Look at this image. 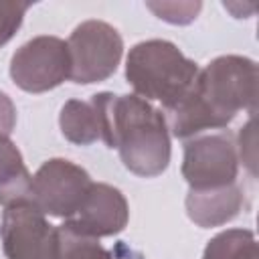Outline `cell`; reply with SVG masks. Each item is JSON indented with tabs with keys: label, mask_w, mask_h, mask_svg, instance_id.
<instances>
[{
	"label": "cell",
	"mask_w": 259,
	"mask_h": 259,
	"mask_svg": "<svg viewBox=\"0 0 259 259\" xmlns=\"http://www.w3.org/2000/svg\"><path fill=\"white\" fill-rule=\"evenodd\" d=\"M32 202V176L10 138H0V204Z\"/></svg>",
	"instance_id": "obj_11"
},
{
	"label": "cell",
	"mask_w": 259,
	"mask_h": 259,
	"mask_svg": "<svg viewBox=\"0 0 259 259\" xmlns=\"http://www.w3.org/2000/svg\"><path fill=\"white\" fill-rule=\"evenodd\" d=\"M99 113L101 142L117 150L123 166L142 178L160 176L170 164V132L162 109L127 93L101 91L91 97Z\"/></svg>",
	"instance_id": "obj_2"
},
{
	"label": "cell",
	"mask_w": 259,
	"mask_h": 259,
	"mask_svg": "<svg viewBox=\"0 0 259 259\" xmlns=\"http://www.w3.org/2000/svg\"><path fill=\"white\" fill-rule=\"evenodd\" d=\"M16 125V105L12 99L0 91V138H8Z\"/></svg>",
	"instance_id": "obj_18"
},
{
	"label": "cell",
	"mask_w": 259,
	"mask_h": 259,
	"mask_svg": "<svg viewBox=\"0 0 259 259\" xmlns=\"http://www.w3.org/2000/svg\"><path fill=\"white\" fill-rule=\"evenodd\" d=\"M198 71L200 67L192 59L164 38L134 45L125 59V81L132 85L134 95L162 103L164 111L192 91Z\"/></svg>",
	"instance_id": "obj_3"
},
{
	"label": "cell",
	"mask_w": 259,
	"mask_h": 259,
	"mask_svg": "<svg viewBox=\"0 0 259 259\" xmlns=\"http://www.w3.org/2000/svg\"><path fill=\"white\" fill-rule=\"evenodd\" d=\"M71 75L77 85H91L109 79L123 57V38L109 22L85 20L75 26L67 40Z\"/></svg>",
	"instance_id": "obj_4"
},
{
	"label": "cell",
	"mask_w": 259,
	"mask_h": 259,
	"mask_svg": "<svg viewBox=\"0 0 259 259\" xmlns=\"http://www.w3.org/2000/svg\"><path fill=\"white\" fill-rule=\"evenodd\" d=\"M130 206L123 192L105 182H93L79 210L65 223L89 237H113L127 227Z\"/></svg>",
	"instance_id": "obj_9"
},
{
	"label": "cell",
	"mask_w": 259,
	"mask_h": 259,
	"mask_svg": "<svg viewBox=\"0 0 259 259\" xmlns=\"http://www.w3.org/2000/svg\"><path fill=\"white\" fill-rule=\"evenodd\" d=\"M202 259H259L255 233L249 229L221 231L206 243Z\"/></svg>",
	"instance_id": "obj_13"
},
{
	"label": "cell",
	"mask_w": 259,
	"mask_h": 259,
	"mask_svg": "<svg viewBox=\"0 0 259 259\" xmlns=\"http://www.w3.org/2000/svg\"><path fill=\"white\" fill-rule=\"evenodd\" d=\"M255 115H251V119L241 127L239 132V142H237V154L239 160L245 162V166L249 168V172L255 176Z\"/></svg>",
	"instance_id": "obj_17"
},
{
	"label": "cell",
	"mask_w": 259,
	"mask_h": 259,
	"mask_svg": "<svg viewBox=\"0 0 259 259\" xmlns=\"http://www.w3.org/2000/svg\"><path fill=\"white\" fill-rule=\"evenodd\" d=\"M59 127L65 140L75 146H91L101 140L99 130V113L93 101L69 99L59 113Z\"/></svg>",
	"instance_id": "obj_12"
},
{
	"label": "cell",
	"mask_w": 259,
	"mask_h": 259,
	"mask_svg": "<svg viewBox=\"0 0 259 259\" xmlns=\"http://www.w3.org/2000/svg\"><path fill=\"white\" fill-rule=\"evenodd\" d=\"M257 63L241 55H221L198 71L192 91L168 111V132L178 140H190L198 134L227 130L243 109L257 111Z\"/></svg>",
	"instance_id": "obj_1"
},
{
	"label": "cell",
	"mask_w": 259,
	"mask_h": 259,
	"mask_svg": "<svg viewBox=\"0 0 259 259\" xmlns=\"http://www.w3.org/2000/svg\"><path fill=\"white\" fill-rule=\"evenodd\" d=\"M182 176L190 190L219 188L237 182L239 154L229 130L198 134L184 144Z\"/></svg>",
	"instance_id": "obj_5"
},
{
	"label": "cell",
	"mask_w": 259,
	"mask_h": 259,
	"mask_svg": "<svg viewBox=\"0 0 259 259\" xmlns=\"http://www.w3.org/2000/svg\"><path fill=\"white\" fill-rule=\"evenodd\" d=\"M184 206H186L188 219L196 227L212 229V227L227 225L243 210L245 192L237 182L219 186V188L188 190Z\"/></svg>",
	"instance_id": "obj_10"
},
{
	"label": "cell",
	"mask_w": 259,
	"mask_h": 259,
	"mask_svg": "<svg viewBox=\"0 0 259 259\" xmlns=\"http://www.w3.org/2000/svg\"><path fill=\"white\" fill-rule=\"evenodd\" d=\"M55 259H113L111 251H107L99 239L79 233L67 223L55 227Z\"/></svg>",
	"instance_id": "obj_14"
},
{
	"label": "cell",
	"mask_w": 259,
	"mask_h": 259,
	"mask_svg": "<svg viewBox=\"0 0 259 259\" xmlns=\"http://www.w3.org/2000/svg\"><path fill=\"white\" fill-rule=\"evenodd\" d=\"M146 8L152 10L164 22L184 26V24H190L192 20H196V16L202 10V2H198V0H194V2L192 0H178V2L162 0V2H146Z\"/></svg>",
	"instance_id": "obj_15"
},
{
	"label": "cell",
	"mask_w": 259,
	"mask_h": 259,
	"mask_svg": "<svg viewBox=\"0 0 259 259\" xmlns=\"http://www.w3.org/2000/svg\"><path fill=\"white\" fill-rule=\"evenodd\" d=\"M30 2L20 0H0V47H4L20 28Z\"/></svg>",
	"instance_id": "obj_16"
},
{
	"label": "cell",
	"mask_w": 259,
	"mask_h": 259,
	"mask_svg": "<svg viewBox=\"0 0 259 259\" xmlns=\"http://www.w3.org/2000/svg\"><path fill=\"white\" fill-rule=\"evenodd\" d=\"M0 243L6 259H55V227L32 202L4 206Z\"/></svg>",
	"instance_id": "obj_8"
},
{
	"label": "cell",
	"mask_w": 259,
	"mask_h": 259,
	"mask_svg": "<svg viewBox=\"0 0 259 259\" xmlns=\"http://www.w3.org/2000/svg\"><path fill=\"white\" fill-rule=\"evenodd\" d=\"M93 180L89 172L65 158H51L32 176V204L47 217L71 219Z\"/></svg>",
	"instance_id": "obj_7"
},
{
	"label": "cell",
	"mask_w": 259,
	"mask_h": 259,
	"mask_svg": "<svg viewBox=\"0 0 259 259\" xmlns=\"http://www.w3.org/2000/svg\"><path fill=\"white\" fill-rule=\"evenodd\" d=\"M71 75L67 40L40 34L26 40L10 59V79L26 93H45L59 87Z\"/></svg>",
	"instance_id": "obj_6"
}]
</instances>
